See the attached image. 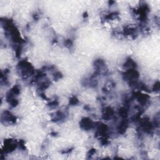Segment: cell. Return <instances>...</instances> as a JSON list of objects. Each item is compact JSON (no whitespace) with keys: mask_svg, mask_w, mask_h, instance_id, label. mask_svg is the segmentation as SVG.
<instances>
[{"mask_svg":"<svg viewBox=\"0 0 160 160\" xmlns=\"http://www.w3.org/2000/svg\"><path fill=\"white\" fill-rule=\"evenodd\" d=\"M93 124V122L88 118H85L84 120L81 121V126L85 130H90L92 128Z\"/></svg>","mask_w":160,"mask_h":160,"instance_id":"7a4b0ae2","label":"cell"},{"mask_svg":"<svg viewBox=\"0 0 160 160\" xmlns=\"http://www.w3.org/2000/svg\"><path fill=\"white\" fill-rule=\"evenodd\" d=\"M70 103L72 104H76L77 103H78V99L76 98H73L71 99V100L70 101Z\"/></svg>","mask_w":160,"mask_h":160,"instance_id":"3957f363","label":"cell"},{"mask_svg":"<svg viewBox=\"0 0 160 160\" xmlns=\"http://www.w3.org/2000/svg\"><path fill=\"white\" fill-rule=\"evenodd\" d=\"M17 146V143L14 140H8L4 141V153H11L14 151Z\"/></svg>","mask_w":160,"mask_h":160,"instance_id":"6da1fadb","label":"cell"}]
</instances>
